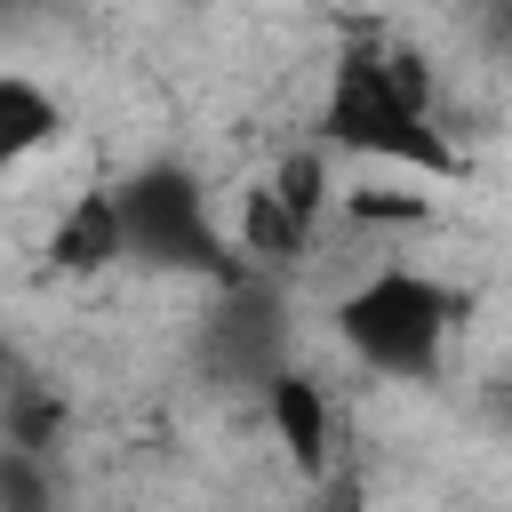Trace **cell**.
Returning a JSON list of instances; mask_svg holds the SVG:
<instances>
[{
	"label": "cell",
	"instance_id": "obj_5",
	"mask_svg": "<svg viewBox=\"0 0 512 512\" xmlns=\"http://www.w3.org/2000/svg\"><path fill=\"white\" fill-rule=\"evenodd\" d=\"M48 128H56L48 96H40L32 80H8V88H0V144H8V152H32Z\"/></svg>",
	"mask_w": 512,
	"mask_h": 512
},
{
	"label": "cell",
	"instance_id": "obj_1",
	"mask_svg": "<svg viewBox=\"0 0 512 512\" xmlns=\"http://www.w3.org/2000/svg\"><path fill=\"white\" fill-rule=\"evenodd\" d=\"M320 128L352 152H376V160H400V168H432L448 176L456 152L448 136L432 128L424 112V72L392 48H352L328 80V104H320Z\"/></svg>",
	"mask_w": 512,
	"mask_h": 512
},
{
	"label": "cell",
	"instance_id": "obj_3",
	"mask_svg": "<svg viewBox=\"0 0 512 512\" xmlns=\"http://www.w3.org/2000/svg\"><path fill=\"white\" fill-rule=\"evenodd\" d=\"M112 200H120V232H128L136 256H152V264H224V248H216V232L200 216V192L184 176L152 168V176L120 184Z\"/></svg>",
	"mask_w": 512,
	"mask_h": 512
},
{
	"label": "cell",
	"instance_id": "obj_6",
	"mask_svg": "<svg viewBox=\"0 0 512 512\" xmlns=\"http://www.w3.org/2000/svg\"><path fill=\"white\" fill-rule=\"evenodd\" d=\"M320 512H352V504H344V496H328V504H320Z\"/></svg>",
	"mask_w": 512,
	"mask_h": 512
},
{
	"label": "cell",
	"instance_id": "obj_4",
	"mask_svg": "<svg viewBox=\"0 0 512 512\" xmlns=\"http://www.w3.org/2000/svg\"><path fill=\"white\" fill-rule=\"evenodd\" d=\"M272 416H280V432H288V456H296L304 472H328L336 432H328V400H320V384L280 376V384H272Z\"/></svg>",
	"mask_w": 512,
	"mask_h": 512
},
{
	"label": "cell",
	"instance_id": "obj_7",
	"mask_svg": "<svg viewBox=\"0 0 512 512\" xmlns=\"http://www.w3.org/2000/svg\"><path fill=\"white\" fill-rule=\"evenodd\" d=\"M504 424H512V400H504Z\"/></svg>",
	"mask_w": 512,
	"mask_h": 512
},
{
	"label": "cell",
	"instance_id": "obj_2",
	"mask_svg": "<svg viewBox=\"0 0 512 512\" xmlns=\"http://www.w3.org/2000/svg\"><path fill=\"white\" fill-rule=\"evenodd\" d=\"M344 336L368 368L384 376H424L440 360V336H448V296L416 272H376L352 304H344Z\"/></svg>",
	"mask_w": 512,
	"mask_h": 512
}]
</instances>
